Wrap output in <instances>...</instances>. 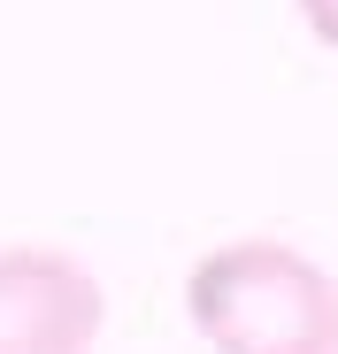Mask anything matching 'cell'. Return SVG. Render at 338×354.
I'll list each match as a JSON object with an SVG mask.
<instances>
[{
  "label": "cell",
  "instance_id": "6da1fadb",
  "mask_svg": "<svg viewBox=\"0 0 338 354\" xmlns=\"http://www.w3.org/2000/svg\"><path fill=\"white\" fill-rule=\"evenodd\" d=\"M185 308L215 354H338V277L285 239H231L200 254Z\"/></svg>",
  "mask_w": 338,
  "mask_h": 354
},
{
  "label": "cell",
  "instance_id": "7a4b0ae2",
  "mask_svg": "<svg viewBox=\"0 0 338 354\" xmlns=\"http://www.w3.org/2000/svg\"><path fill=\"white\" fill-rule=\"evenodd\" d=\"M108 292L54 247H0V354H92Z\"/></svg>",
  "mask_w": 338,
  "mask_h": 354
},
{
  "label": "cell",
  "instance_id": "3957f363",
  "mask_svg": "<svg viewBox=\"0 0 338 354\" xmlns=\"http://www.w3.org/2000/svg\"><path fill=\"white\" fill-rule=\"evenodd\" d=\"M300 16H308V31L323 46H338V0H300Z\"/></svg>",
  "mask_w": 338,
  "mask_h": 354
}]
</instances>
